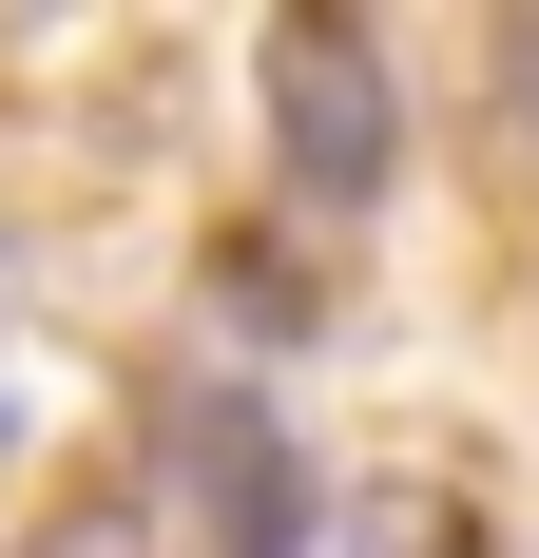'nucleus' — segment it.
<instances>
[{
	"mask_svg": "<svg viewBox=\"0 0 539 558\" xmlns=\"http://www.w3.org/2000/svg\"><path fill=\"white\" fill-rule=\"evenodd\" d=\"M251 116H270L289 213H327V231H367V213H385L405 97H385V39H367V20H270V39H251Z\"/></svg>",
	"mask_w": 539,
	"mask_h": 558,
	"instance_id": "1",
	"label": "nucleus"
},
{
	"mask_svg": "<svg viewBox=\"0 0 539 558\" xmlns=\"http://www.w3.org/2000/svg\"><path fill=\"white\" fill-rule=\"evenodd\" d=\"M0 444H20V308H0Z\"/></svg>",
	"mask_w": 539,
	"mask_h": 558,
	"instance_id": "3",
	"label": "nucleus"
},
{
	"mask_svg": "<svg viewBox=\"0 0 539 558\" xmlns=\"http://www.w3.org/2000/svg\"><path fill=\"white\" fill-rule=\"evenodd\" d=\"M309 558H463V520H443V501H327Z\"/></svg>",
	"mask_w": 539,
	"mask_h": 558,
	"instance_id": "2",
	"label": "nucleus"
}]
</instances>
